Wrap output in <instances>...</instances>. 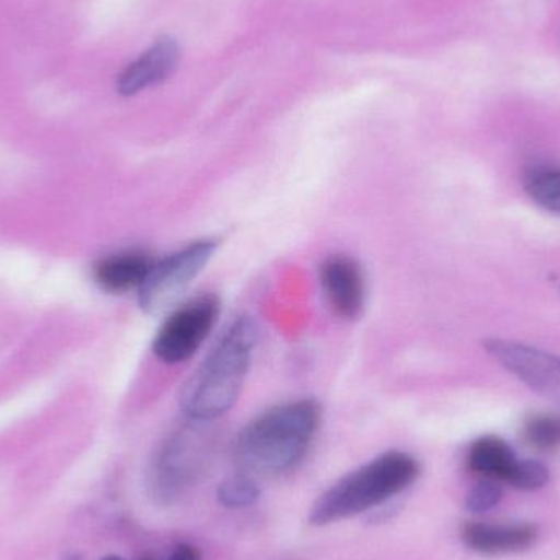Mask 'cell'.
Segmentation results:
<instances>
[{
    "label": "cell",
    "instance_id": "obj_3",
    "mask_svg": "<svg viewBox=\"0 0 560 560\" xmlns=\"http://www.w3.org/2000/svg\"><path fill=\"white\" fill-rule=\"evenodd\" d=\"M418 474L420 466L408 454H384L326 490L313 505L310 523L325 526L368 512L407 490Z\"/></svg>",
    "mask_w": 560,
    "mask_h": 560
},
{
    "label": "cell",
    "instance_id": "obj_13",
    "mask_svg": "<svg viewBox=\"0 0 560 560\" xmlns=\"http://www.w3.org/2000/svg\"><path fill=\"white\" fill-rule=\"evenodd\" d=\"M526 192L539 206L560 217V170L559 167H533L525 176Z\"/></svg>",
    "mask_w": 560,
    "mask_h": 560
},
{
    "label": "cell",
    "instance_id": "obj_12",
    "mask_svg": "<svg viewBox=\"0 0 560 560\" xmlns=\"http://www.w3.org/2000/svg\"><path fill=\"white\" fill-rule=\"evenodd\" d=\"M516 456L512 447L495 436L480 438L472 444L467 454V466L477 476L495 482H506L513 466L516 464Z\"/></svg>",
    "mask_w": 560,
    "mask_h": 560
},
{
    "label": "cell",
    "instance_id": "obj_4",
    "mask_svg": "<svg viewBox=\"0 0 560 560\" xmlns=\"http://www.w3.org/2000/svg\"><path fill=\"white\" fill-rule=\"evenodd\" d=\"M217 440L206 421H194L174 431L154 457L150 487L161 503L176 502L209 469Z\"/></svg>",
    "mask_w": 560,
    "mask_h": 560
},
{
    "label": "cell",
    "instance_id": "obj_7",
    "mask_svg": "<svg viewBox=\"0 0 560 560\" xmlns=\"http://www.w3.org/2000/svg\"><path fill=\"white\" fill-rule=\"evenodd\" d=\"M486 349L497 362L525 382L536 394L560 405V355L503 339H489Z\"/></svg>",
    "mask_w": 560,
    "mask_h": 560
},
{
    "label": "cell",
    "instance_id": "obj_10",
    "mask_svg": "<svg viewBox=\"0 0 560 560\" xmlns=\"http://www.w3.org/2000/svg\"><path fill=\"white\" fill-rule=\"evenodd\" d=\"M538 539V529L532 525H492L469 523L463 528L467 548L480 555H513L526 551Z\"/></svg>",
    "mask_w": 560,
    "mask_h": 560
},
{
    "label": "cell",
    "instance_id": "obj_2",
    "mask_svg": "<svg viewBox=\"0 0 560 560\" xmlns=\"http://www.w3.org/2000/svg\"><path fill=\"white\" fill-rule=\"evenodd\" d=\"M322 424V405L313 398L285 401L249 421L238 436L240 464L256 476L295 469Z\"/></svg>",
    "mask_w": 560,
    "mask_h": 560
},
{
    "label": "cell",
    "instance_id": "obj_6",
    "mask_svg": "<svg viewBox=\"0 0 560 560\" xmlns=\"http://www.w3.org/2000/svg\"><path fill=\"white\" fill-rule=\"evenodd\" d=\"M219 315L220 302L213 295L197 296L177 306L154 336V355L164 364H183L207 341Z\"/></svg>",
    "mask_w": 560,
    "mask_h": 560
},
{
    "label": "cell",
    "instance_id": "obj_11",
    "mask_svg": "<svg viewBox=\"0 0 560 560\" xmlns=\"http://www.w3.org/2000/svg\"><path fill=\"white\" fill-rule=\"evenodd\" d=\"M154 259L143 252H121L95 265V282L110 293L140 290L153 268Z\"/></svg>",
    "mask_w": 560,
    "mask_h": 560
},
{
    "label": "cell",
    "instance_id": "obj_17",
    "mask_svg": "<svg viewBox=\"0 0 560 560\" xmlns=\"http://www.w3.org/2000/svg\"><path fill=\"white\" fill-rule=\"evenodd\" d=\"M503 499V489L495 480H483L477 483L469 495H467L466 506L472 513H486L495 509Z\"/></svg>",
    "mask_w": 560,
    "mask_h": 560
},
{
    "label": "cell",
    "instance_id": "obj_8",
    "mask_svg": "<svg viewBox=\"0 0 560 560\" xmlns=\"http://www.w3.org/2000/svg\"><path fill=\"white\" fill-rule=\"evenodd\" d=\"M319 285L329 308L341 319H355L365 305V279L361 266L349 256H329L319 266Z\"/></svg>",
    "mask_w": 560,
    "mask_h": 560
},
{
    "label": "cell",
    "instance_id": "obj_9",
    "mask_svg": "<svg viewBox=\"0 0 560 560\" xmlns=\"http://www.w3.org/2000/svg\"><path fill=\"white\" fill-rule=\"evenodd\" d=\"M180 48L173 38H161L118 75V94L130 97L166 81L179 65Z\"/></svg>",
    "mask_w": 560,
    "mask_h": 560
},
{
    "label": "cell",
    "instance_id": "obj_1",
    "mask_svg": "<svg viewBox=\"0 0 560 560\" xmlns=\"http://www.w3.org/2000/svg\"><path fill=\"white\" fill-rule=\"evenodd\" d=\"M258 341V323L252 316H240L223 331L184 385L180 407L189 420L210 423L235 407Z\"/></svg>",
    "mask_w": 560,
    "mask_h": 560
},
{
    "label": "cell",
    "instance_id": "obj_16",
    "mask_svg": "<svg viewBox=\"0 0 560 560\" xmlns=\"http://www.w3.org/2000/svg\"><path fill=\"white\" fill-rule=\"evenodd\" d=\"M506 482L515 489L535 492L549 482V470L538 460H516Z\"/></svg>",
    "mask_w": 560,
    "mask_h": 560
},
{
    "label": "cell",
    "instance_id": "obj_5",
    "mask_svg": "<svg viewBox=\"0 0 560 560\" xmlns=\"http://www.w3.org/2000/svg\"><path fill=\"white\" fill-rule=\"evenodd\" d=\"M219 249V240H199L179 252L154 261L138 290L140 306L150 315H161L177 305L194 280L202 275Z\"/></svg>",
    "mask_w": 560,
    "mask_h": 560
},
{
    "label": "cell",
    "instance_id": "obj_15",
    "mask_svg": "<svg viewBox=\"0 0 560 560\" xmlns=\"http://www.w3.org/2000/svg\"><path fill=\"white\" fill-rule=\"evenodd\" d=\"M259 489L249 477L236 476L220 486L219 499L229 509H245L258 500Z\"/></svg>",
    "mask_w": 560,
    "mask_h": 560
},
{
    "label": "cell",
    "instance_id": "obj_19",
    "mask_svg": "<svg viewBox=\"0 0 560 560\" xmlns=\"http://www.w3.org/2000/svg\"><path fill=\"white\" fill-rule=\"evenodd\" d=\"M102 560H124V559L117 558V556H108V558H105Z\"/></svg>",
    "mask_w": 560,
    "mask_h": 560
},
{
    "label": "cell",
    "instance_id": "obj_14",
    "mask_svg": "<svg viewBox=\"0 0 560 560\" xmlns=\"http://www.w3.org/2000/svg\"><path fill=\"white\" fill-rule=\"evenodd\" d=\"M523 438L533 450L548 453L560 447V418L555 415H536L526 421Z\"/></svg>",
    "mask_w": 560,
    "mask_h": 560
},
{
    "label": "cell",
    "instance_id": "obj_18",
    "mask_svg": "<svg viewBox=\"0 0 560 560\" xmlns=\"http://www.w3.org/2000/svg\"><path fill=\"white\" fill-rule=\"evenodd\" d=\"M170 560H200V555L196 548H192V546L183 545L177 546V548L174 549Z\"/></svg>",
    "mask_w": 560,
    "mask_h": 560
}]
</instances>
